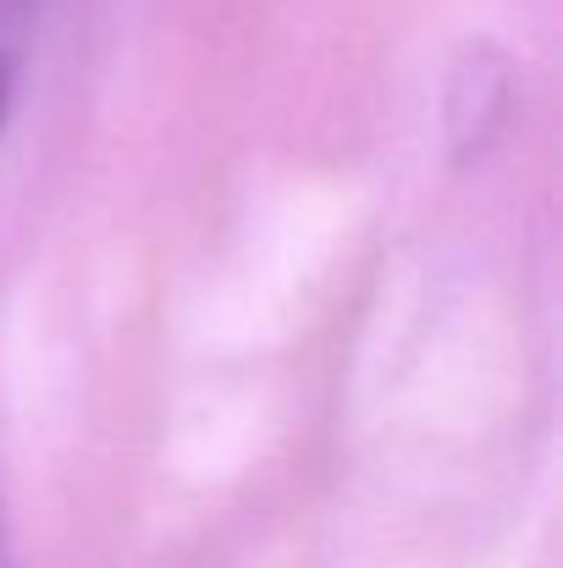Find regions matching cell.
I'll return each mask as SVG.
<instances>
[{
  "label": "cell",
  "mask_w": 563,
  "mask_h": 568,
  "mask_svg": "<svg viewBox=\"0 0 563 568\" xmlns=\"http://www.w3.org/2000/svg\"><path fill=\"white\" fill-rule=\"evenodd\" d=\"M28 39H33V0H0V128L11 111V89H17Z\"/></svg>",
  "instance_id": "6da1fadb"
}]
</instances>
